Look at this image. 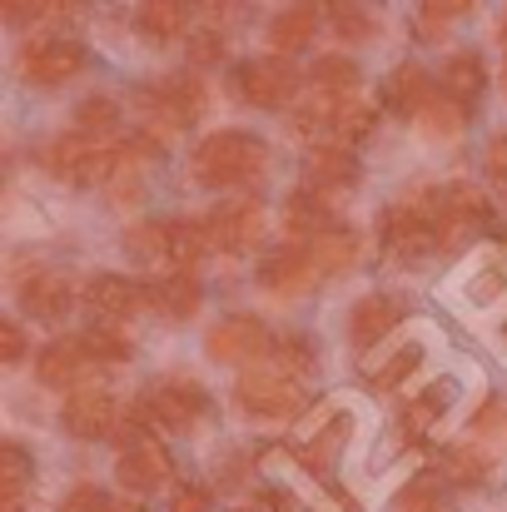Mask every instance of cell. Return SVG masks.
Masks as SVG:
<instances>
[{
  "instance_id": "cell-17",
  "label": "cell",
  "mask_w": 507,
  "mask_h": 512,
  "mask_svg": "<svg viewBox=\"0 0 507 512\" xmlns=\"http://www.w3.org/2000/svg\"><path fill=\"white\" fill-rule=\"evenodd\" d=\"M398 319H403V309L388 294H368L348 314V339H353V348H373L378 339H388L398 329Z\"/></svg>"
},
{
  "instance_id": "cell-19",
  "label": "cell",
  "mask_w": 507,
  "mask_h": 512,
  "mask_svg": "<svg viewBox=\"0 0 507 512\" xmlns=\"http://www.w3.org/2000/svg\"><path fill=\"white\" fill-rule=\"evenodd\" d=\"M314 35H319V10H314V5H294V10H279V15L269 20V45H274L279 60L299 55Z\"/></svg>"
},
{
  "instance_id": "cell-48",
  "label": "cell",
  "mask_w": 507,
  "mask_h": 512,
  "mask_svg": "<svg viewBox=\"0 0 507 512\" xmlns=\"http://www.w3.org/2000/svg\"><path fill=\"white\" fill-rule=\"evenodd\" d=\"M488 179L498 184V194L507 199V135H498V140L488 145Z\"/></svg>"
},
{
  "instance_id": "cell-45",
  "label": "cell",
  "mask_w": 507,
  "mask_h": 512,
  "mask_svg": "<svg viewBox=\"0 0 507 512\" xmlns=\"http://www.w3.org/2000/svg\"><path fill=\"white\" fill-rule=\"evenodd\" d=\"M60 512H115V503L100 493V488H90V483H80V488H70L65 493V503Z\"/></svg>"
},
{
  "instance_id": "cell-40",
  "label": "cell",
  "mask_w": 507,
  "mask_h": 512,
  "mask_svg": "<svg viewBox=\"0 0 507 512\" xmlns=\"http://www.w3.org/2000/svg\"><path fill=\"white\" fill-rule=\"evenodd\" d=\"M130 254L135 259H169V224H160V219L135 224L130 229Z\"/></svg>"
},
{
  "instance_id": "cell-39",
  "label": "cell",
  "mask_w": 507,
  "mask_h": 512,
  "mask_svg": "<svg viewBox=\"0 0 507 512\" xmlns=\"http://www.w3.org/2000/svg\"><path fill=\"white\" fill-rule=\"evenodd\" d=\"M274 368L284 373V378H304L309 368H314V343L309 339H279L274 343Z\"/></svg>"
},
{
  "instance_id": "cell-34",
  "label": "cell",
  "mask_w": 507,
  "mask_h": 512,
  "mask_svg": "<svg viewBox=\"0 0 507 512\" xmlns=\"http://www.w3.org/2000/svg\"><path fill=\"white\" fill-rule=\"evenodd\" d=\"M334 120H338V100H324V95H314L309 105L294 110V130H299L304 140H324V135H334Z\"/></svg>"
},
{
  "instance_id": "cell-51",
  "label": "cell",
  "mask_w": 507,
  "mask_h": 512,
  "mask_svg": "<svg viewBox=\"0 0 507 512\" xmlns=\"http://www.w3.org/2000/svg\"><path fill=\"white\" fill-rule=\"evenodd\" d=\"M503 85H507V65H503Z\"/></svg>"
},
{
  "instance_id": "cell-15",
  "label": "cell",
  "mask_w": 507,
  "mask_h": 512,
  "mask_svg": "<svg viewBox=\"0 0 507 512\" xmlns=\"http://www.w3.org/2000/svg\"><path fill=\"white\" fill-rule=\"evenodd\" d=\"M85 304L100 314V319H135L145 304H150V289L125 279V274H95L85 284Z\"/></svg>"
},
{
  "instance_id": "cell-29",
  "label": "cell",
  "mask_w": 507,
  "mask_h": 512,
  "mask_svg": "<svg viewBox=\"0 0 507 512\" xmlns=\"http://www.w3.org/2000/svg\"><path fill=\"white\" fill-rule=\"evenodd\" d=\"M209 249L214 244H209V229L204 224H169V264L179 274H189L194 264H204Z\"/></svg>"
},
{
  "instance_id": "cell-20",
  "label": "cell",
  "mask_w": 507,
  "mask_h": 512,
  "mask_svg": "<svg viewBox=\"0 0 507 512\" xmlns=\"http://www.w3.org/2000/svg\"><path fill=\"white\" fill-rule=\"evenodd\" d=\"M428 100H433V85H428V70L423 65H398L383 80V105L398 110V115H423Z\"/></svg>"
},
{
  "instance_id": "cell-21",
  "label": "cell",
  "mask_w": 507,
  "mask_h": 512,
  "mask_svg": "<svg viewBox=\"0 0 507 512\" xmlns=\"http://www.w3.org/2000/svg\"><path fill=\"white\" fill-rule=\"evenodd\" d=\"M199 304H204V289H199L194 274H169V279H160V284H150V309H160V314L174 319V324L194 319Z\"/></svg>"
},
{
  "instance_id": "cell-42",
  "label": "cell",
  "mask_w": 507,
  "mask_h": 512,
  "mask_svg": "<svg viewBox=\"0 0 507 512\" xmlns=\"http://www.w3.org/2000/svg\"><path fill=\"white\" fill-rule=\"evenodd\" d=\"M468 15V0H433V5H423V15H418V30L423 35H443L453 20H463Z\"/></svg>"
},
{
  "instance_id": "cell-25",
  "label": "cell",
  "mask_w": 507,
  "mask_h": 512,
  "mask_svg": "<svg viewBox=\"0 0 507 512\" xmlns=\"http://www.w3.org/2000/svg\"><path fill=\"white\" fill-rule=\"evenodd\" d=\"M314 269H319V279H338V274H348L353 264H358V234L353 229H329V234H319L314 244Z\"/></svg>"
},
{
  "instance_id": "cell-32",
  "label": "cell",
  "mask_w": 507,
  "mask_h": 512,
  "mask_svg": "<svg viewBox=\"0 0 507 512\" xmlns=\"http://www.w3.org/2000/svg\"><path fill=\"white\" fill-rule=\"evenodd\" d=\"M463 125H468V105H458L453 95L438 90V95L428 100V110H423V130H428L433 140H453Z\"/></svg>"
},
{
  "instance_id": "cell-3",
  "label": "cell",
  "mask_w": 507,
  "mask_h": 512,
  "mask_svg": "<svg viewBox=\"0 0 507 512\" xmlns=\"http://www.w3.org/2000/svg\"><path fill=\"white\" fill-rule=\"evenodd\" d=\"M204 408H209V393H204L199 383H189V378L155 383V388H145V393L135 398V413H140L145 423H160V428H174V433L194 428V423L204 418Z\"/></svg>"
},
{
  "instance_id": "cell-49",
  "label": "cell",
  "mask_w": 507,
  "mask_h": 512,
  "mask_svg": "<svg viewBox=\"0 0 507 512\" xmlns=\"http://www.w3.org/2000/svg\"><path fill=\"white\" fill-rule=\"evenodd\" d=\"M115 512H145V508H130V503H115Z\"/></svg>"
},
{
  "instance_id": "cell-30",
  "label": "cell",
  "mask_w": 507,
  "mask_h": 512,
  "mask_svg": "<svg viewBox=\"0 0 507 512\" xmlns=\"http://www.w3.org/2000/svg\"><path fill=\"white\" fill-rule=\"evenodd\" d=\"M443 473H448V483L478 488V483H488V478H493V458H488L483 448H473V443H458V448H448Z\"/></svg>"
},
{
  "instance_id": "cell-36",
  "label": "cell",
  "mask_w": 507,
  "mask_h": 512,
  "mask_svg": "<svg viewBox=\"0 0 507 512\" xmlns=\"http://www.w3.org/2000/svg\"><path fill=\"white\" fill-rule=\"evenodd\" d=\"M398 512H438L443 508V483L433 478V473H418L413 483H403V493H398Z\"/></svg>"
},
{
  "instance_id": "cell-27",
  "label": "cell",
  "mask_w": 507,
  "mask_h": 512,
  "mask_svg": "<svg viewBox=\"0 0 507 512\" xmlns=\"http://www.w3.org/2000/svg\"><path fill=\"white\" fill-rule=\"evenodd\" d=\"M309 80H314V90H319L324 100H353V90H358V65H353L348 55H319L314 70H309Z\"/></svg>"
},
{
  "instance_id": "cell-6",
  "label": "cell",
  "mask_w": 507,
  "mask_h": 512,
  "mask_svg": "<svg viewBox=\"0 0 507 512\" xmlns=\"http://www.w3.org/2000/svg\"><path fill=\"white\" fill-rule=\"evenodd\" d=\"M378 229H383V244H388L393 259H423L438 244V224H433L428 204H418V199L388 204L383 219H378Z\"/></svg>"
},
{
  "instance_id": "cell-2",
  "label": "cell",
  "mask_w": 507,
  "mask_h": 512,
  "mask_svg": "<svg viewBox=\"0 0 507 512\" xmlns=\"http://www.w3.org/2000/svg\"><path fill=\"white\" fill-rule=\"evenodd\" d=\"M15 70H20L30 85L55 90V85H65L70 75H80V70H85V45H80V40H70V35H35V40H25V45H20Z\"/></svg>"
},
{
  "instance_id": "cell-28",
  "label": "cell",
  "mask_w": 507,
  "mask_h": 512,
  "mask_svg": "<svg viewBox=\"0 0 507 512\" xmlns=\"http://www.w3.org/2000/svg\"><path fill=\"white\" fill-rule=\"evenodd\" d=\"M140 35L145 40H155V45H165L174 35H184L189 30V5H174V0H155V5H140Z\"/></svg>"
},
{
  "instance_id": "cell-18",
  "label": "cell",
  "mask_w": 507,
  "mask_h": 512,
  "mask_svg": "<svg viewBox=\"0 0 507 512\" xmlns=\"http://www.w3.org/2000/svg\"><path fill=\"white\" fill-rule=\"evenodd\" d=\"M284 224H289L299 239H309V244H314L319 234L338 229L334 204H329L324 189H299V194H289V204H284Z\"/></svg>"
},
{
  "instance_id": "cell-24",
  "label": "cell",
  "mask_w": 507,
  "mask_h": 512,
  "mask_svg": "<svg viewBox=\"0 0 507 512\" xmlns=\"http://www.w3.org/2000/svg\"><path fill=\"white\" fill-rule=\"evenodd\" d=\"M453 378H438V383H428V388H418L398 413H403V423H408V433H428L438 418H448V403H453Z\"/></svg>"
},
{
  "instance_id": "cell-8",
  "label": "cell",
  "mask_w": 507,
  "mask_h": 512,
  "mask_svg": "<svg viewBox=\"0 0 507 512\" xmlns=\"http://www.w3.org/2000/svg\"><path fill=\"white\" fill-rule=\"evenodd\" d=\"M204 348H209L214 363H229L234 368V363H254L259 353H274V339H269V329L254 314H234V319H224V324L209 329Z\"/></svg>"
},
{
  "instance_id": "cell-13",
  "label": "cell",
  "mask_w": 507,
  "mask_h": 512,
  "mask_svg": "<svg viewBox=\"0 0 507 512\" xmlns=\"http://www.w3.org/2000/svg\"><path fill=\"white\" fill-rule=\"evenodd\" d=\"M60 418H65V428L75 438H110L120 428V403L105 388H80V393L65 398Z\"/></svg>"
},
{
  "instance_id": "cell-1",
  "label": "cell",
  "mask_w": 507,
  "mask_h": 512,
  "mask_svg": "<svg viewBox=\"0 0 507 512\" xmlns=\"http://www.w3.org/2000/svg\"><path fill=\"white\" fill-rule=\"evenodd\" d=\"M269 165V145L244 135V130H219V135H204L199 150H194V179L209 184V189H234V184H249L259 179Z\"/></svg>"
},
{
  "instance_id": "cell-11",
  "label": "cell",
  "mask_w": 507,
  "mask_h": 512,
  "mask_svg": "<svg viewBox=\"0 0 507 512\" xmlns=\"http://www.w3.org/2000/svg\"><path fill=\"white\" fill-rule=\"evenodd\" d=\"M259 284H264L269 294H299V289L319 284L314 249H309V244H299V239H289V244L269 249V254H264V264H259Z\"/></svg>"
},
{
  "instance_id": "cell-44",
  "label": "cell",
  "mask_w": 507,
  "mask_h": 512,
  "mask_svg": "<svg viewBox=\"0 0 507 512\" xmlns=\"http://www.w3.org/2000/svg\"><path fill=\"white\" fill-rule=\"evenodd\" d=\"M209 488L204 483H174L169 488V512H209Z\"/></svg>"
},
{
  "instance_id": "cell-33",
  "label": "cell",
  "mask_w": 507,
  "mask_h": 512,
  "mask_svg": "<svg viewBox=\"0 0 507 512\" xmlns=\"http://www.w3.org/2000/svg\"><path fill=\"white\" fill-rule=\"evenodd\" d=\"M418 363H423V343H403L393 358H383V363L368 368V383H373V388H398L403 378L418 373Z\"/></svg>"
},
{
  "instance_id": "cell-7",
  "label": "cell",
  "mask_w": 507,
  "mask_h": 512,
  "mask_svg": "<svg viewBox=\"0 0 507 512\" xmlns=\"http://www.w3.org/2000/svg\"><path fill=\"white\" fill-rule=\"evenodd\" d=\"M169 473H174V463H169V448L160 438H130L125 443V453H120V463H115V483L125 488V493H155L160 483H169Z\"/></svg>"
},
{
  "instance_id": "cell-12",
  "label": "cell",
  "mask_w": 507,
  "mask_h": 512,
  "mask_svg": "<svg viewBox=\"0 0 507 512\" xmlns=\"http://www.w3.org/2000/svg\"><path fill=\"white\" fill-rule=\"evenodd\" d=\"M428 214H433L438 244H443V239H458L463 229L483 224V219H488V204H483V194H478L473 184H448V189L428 194Z\"/></svg>"
},
{
  "instance_id": "cell-46",
  "label": "cell",
  "mask_w": 507,
  "mask_h": 512,
  "mask_svg": "<svg viewBox=\"0 0 507 512\" xmlns=\"http://www.w3.org/2000/svg\"><path fill=\"white\" fill-rule=\"evenodd\" d=\"M219 55H224V35H214V30L194 35V45H189V60H194V65H214Z\"/></svg>"
},
{
  "instance_id": "cell-38",
  "label": "cell",
  "mask_w": 507,
  "mask_h": 512,
  "mask_svg": "<svg viewBox=\"0 0 507 512\" xmlns=\"http://www.w3.org/2000/svg\"><path fill=\"white\" fill-rule=\"evenodd\" d=\"M373 105H363L358 95L353 100H338V120H334V135L338 140H368L373 135Z\"/></svg>"
},
{
  "instance_id": "cell-10",
  "label": "cell",
  "mask_w": 507,
  "mask_h": 512,
  "mask_svg": "<svg viewBox=\"0 0 507 512\" xmlns=\"http://www.w3.org/2000/svg\"><path fill=\"white\" fill-rule=\"evenodd\" d=\"M204 229H209V244H214V249L244 254V249L264 244V209H259L254 199H234V204H219Z\"/></svg>"
},
{
  "instance_id": "cell-5",
  "label": "cell",
  "mask_w": 507,
  "mask_h": 512,
  "mask_svg": "<svg viewBox=\"0 0 507 512\" xmlns=\"http://www.w3.org/2000/svg\"><path fill=\"white\" fill-rule=\"evenodd\" d=\"M234 95H244V100L259 105V110H279V105H289V100L299 95V70H294L289 60H279V55H269V60H244V65L234 70Z\"/></svg>"
},
{
  "instance_id": "cell-23",
  "label": "cell",
  "mask_w": 507,
  "mask_h": 512,
  "mask_svg": "<svg viewBox=\"0 0 507 512\" xmlns=\"http://www.w3.org/2000/svg\"><path fill=\"white\" fill-rule=\"evenodd\" d=\"M348 433H353V418H348V413H334V418L299 448V458H304L314 473H334L338 458H343V448H348Z\"/></svg>"
},
{
  "instance_id": "cell-43",
  "label": "cell",
  "mask_w": 507,
  "mask_h": 512,
  "mask_svg": "<svg viewBox=\"0 0 507 512\" xmlns=\"http://www.w3.org/2000/svg\"><path fill=\"white\" fill-rule=\"evenodd\" d=\"M329 20H334V30L343 40H368L378 25H373V15L368 10H358V5H334L329 10Z\"/></svg>"
},
{
  "instance_id": "cell-14",
  "label": "cell",
  "mask_w": 507,
  "mask_h": 512,
  "mask_svg": "<svg viewBox=\"0 0 507 512\" xmlns=\"http://www.w3.org/2000/svg\"><path fill=\"white\" fill-rule=\"evenodd\" d=\"M100 363L90 358V348L85 339H55L40 348V363H35V373H40V383H50V388H70V393H80V383L95 373Z\"/></svg>"
},
{
  "instance_id": "cell-41",
  "label": "cell",
  "mask_w": 507,
  "mask_h": 512,
  "mask_svg": "<svg viewBox=\"0 0 507 512\" xmlns=\"http://www.w3.org/2000/svg\"><path fill=\"white\" fill-rule=\"evenodd\" d=\"M507 294V264H483L478 274H473V284H468V299L483 309V304H493V299H503Z\"/></svg>"
},
{
  "instance_id": "cell-9",
  "label": "cell",
  "mask_w": 507,
  "mask_h": 512,
  "mask_svg": "<svg viewBox=\"0 0 507 512\" xmlns=\"http://www.w3.org/2000/svg\"><path fill=\"white\" fill-rule=\"evenodd\" d=\"M45 170L55 174V179H65V184H100L105 174H110V155H100L95 150V140H85V135H60V140H50V150H45Z\"/></svg>"
},
{
  "instance_id": "cell-26",
  "label": "cell",
  "mask_w": 507,
  "mask_h": 512,
  "mask_svg": "<svg viewBox=\"0 0 507 512\" xmlns=\"http://www.w3.org/2000/svg\"><path fill=\"white\" fill-rule=\"evenodd\" d=\"M483 80H488V65L473 50H463V55H453L443 65V95H453L458 105H473L483 95Z\"/></svg>"
},
{
  "instance_id": "cell-50",
  "label": "cell",
  "mask_w": 507,
  "mask_h": 512,
  "mask_svg": "<svg viewBox=\"0 0 507 512\" xmlns=\"http://www.w3.org/2000/svg\"><path fill=\"white\" fill-rule=\"evenodd\" d=\"M503 45H507V20H503Z\"/></svg>"
},
{
  "instance_id": "cell-47",
  "label": "cell",
  "mask_w": 507,
  "mask_h": 512,
  "mask_svg": "<svg viewBox=\"0 0 507 512\" xmlns=\"http://www.w3.org/2000/svg\"><path fill=\"white\" fill-rule=\"evenodd\" d=\"M20 358H25V334H20V324L0 319V363H20Z\"/></svg>"
},
{
  "instance_id": "cell-16",
  "label": "cell",
  "mask_w": 507,
  "mask_h": 512,
  "mask_svg": "<svg viewBox=\"0 0 507 512\" xmlns=\"http://www.w3.org/2000/svg\"><path fill=\"white\" fill-rule=\"evenodd\" d=\"M70 304H75L70 279H60V274H50V269L20 279V309H25L30 319H65Z\"/></svg>"
},
{
  "instance_id": "cell-4",
  "label": "cell",
  "mask_w": 507,
  "mask_h": 512,
  "mask_svg": "<svg viewBox=\"0 0 507 512\" xmlns=\"http://www.w3.org/2000/svg\"><path fill=\"white\" fill-rule=\"evenodd\" d=\"M234 403L249 418H294L304 403V388L294 378H284L279 368H254V373H239Z\"/></svg>"
},
{
  "instance_id": "cell-35",
  "label": "cell",
  "mask_w": 507,
  "mask_h": 512,
  "mask_svg": "<svg viewBox=\"0 0 507 512\" xmlns=\"http://www.w3.org/2000/svg\"><path fill=\"white\" fill-rule=\"evenodd\" d=\"M30 483V458L20 443H0V498H25Z\"/></svg>"
},
{
  "instance_id": "cell-22",
  "label": "cell",
  "mask_w": 507,
  "mask_h": 512,
  "mask_svg": "<svg viewBox=\"0 0 507 512\" xmlns=\"http://www.w3.org/2000/svg\"><path fill=\"white\" fill-rule=\"evenodd\" d=\"M304 174H309V189H343V184H353L358 179V165H353V155L343 150V145H314L309 150V160H304Z\"/></svg>"
},
{
  "instance_id": "cell-37",
  "label": "cell",
  "mask_w": 507,
  "mask_h": 512,
  "mask_svg": "<svg viewBox=\"0 0 507 512\" xmlns=\"http://www.w3.org/2000/svg\"><path fill=\"white\" fill-rule=\"evenodd\" d=\"M85 348H90V358H95V363H125V358L135 353L130 334H120L115 324H100V329H90V334H85Z\"/></svg>"
},
{
  "instance_id": "cell-31",
  "label": "cell",
  "mask_w": 507,
  "mask_h": 512,
  "mask_svg": "<svg viewBox=\"0 0 507 512\" xmlns=\"http://www.w3.org/2000/svg\"><path fill=\"white\" fill-rule=\"evenodd\" d=\"M115 130H120V105H115V100L90 95V100L75 110V135H85V140H105V135H115Z\"/></svg>"
}]
</instances>
